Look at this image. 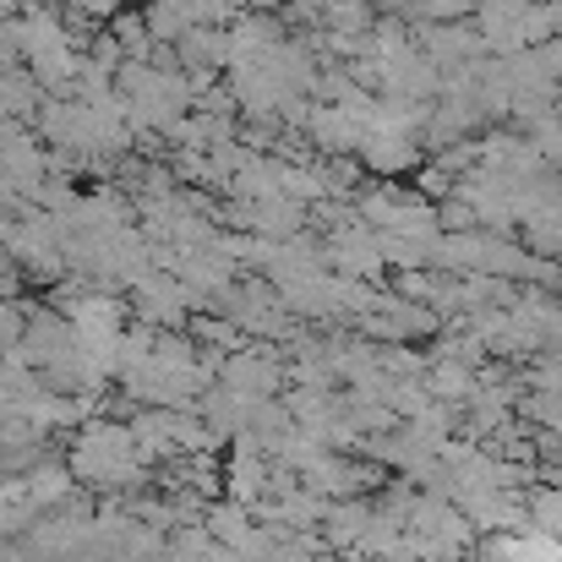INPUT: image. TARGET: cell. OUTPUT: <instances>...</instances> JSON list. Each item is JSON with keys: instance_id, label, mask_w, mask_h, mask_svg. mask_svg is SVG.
<instances>
[{"instance_id": "obj_1", "label": "cell", "mask_w": 562, "mask_h": 562, "mask_svg": "<svg viewBox=\"0 0 562 562\" xmlns=\"http://www.w3.org/2000/svg\"><path fill=\"white\" fill-rule=\"evenodd\" d=\"M66 470L77 481H88V486H132L143 475V453H137L132 426H115V420L82 426V437L71 442Z\"/></svg>"}, {"instance_id": "obj_2", "label": "cell", "mask_w": 562, "mask_h": 562, "mask_svg": "<svg viewBox=\"0 0 562 562\" xmlns=\"http://www.w3.org/2000/svg\"><path fill=\"white\" fill-rule=\"evenodd\" d=\"M273 382H279V367H273V356H262V350H246V356H235V361L224 367V387H240V393H251V398H268Z\"/></svg>"}, {"instance_id": "obj_3", "label": "cell", "mask_w": 562, "mask_h": 562, "mask_svg": "<svg viewBox=\"0 0 562 562\" xmlns=\"http://www.w3.org/2000/svg\"><path fill=\"white\" fill-rule=\"evenodd\" d=\"M207 536H213L218 547H229V552H235V547L251 536V519H246V508H240V503H224V508H213V514H207Z\"/></svg>"}, {"instance_id": "obj_4", "label": "cell", "mask_w": 562, "mask_h": 562, "mask_svg": "<svg viewBox=\"0 0 562 562\" xmlns=\"http://www.w3.org/2000/svg\"><path fill=\"white\" fill-rule=\"evenodd\" d=\"M27 306H16V301H0V356H11L22 339H27Z\"/></svg>"}]
</instances>
